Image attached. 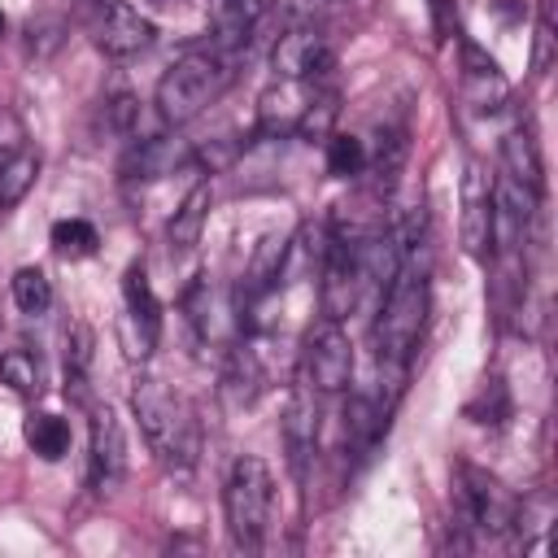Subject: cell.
<instances>
[{
  "label": "cell",
  "instance_id": "6",
  "mask_svg": "<svg viewBox=\"0 0 558 558\" xmlns=\"http://www.w3.org/2000/svg\"><path fill=\"white\" fill-rule=\"evenodd\" d=\"M301 379L314 392H344L353 384V340L340 318H318L301 344Z\"/></svg>",
  "mask_w": 558,
  "mask_h": 558
},
{
  "label": "cell",
  "instance_id": "19",
  "mask_svg": "<svg viewBox=\"0 0 558 558\" xmlns=\"http://www.w3.org/2000/svg\"><path fill=\"white\" fill-rule=\"evenodd\" d=\"M92 327L87 323H70L65 331V397L87 405V375H92Z\"/></svg>",
  "mask_w": 558,
  "mask_h": 558
},
{
  "label": "cell",
  "instance_id": "24",
  "mask_svg": "<svg viewBox=\"0 0 558 558\" xmlns=\"http://www.w3.org/2000/svg\"><path fill=\"white\" fill-rule=\"evenodd\" d=\"M9 292H13V305L22 310V314H48V305H52V279L39 270V266H22V270H13V279H9Z\"/></svg>",
  "mask_w": 558,
  "mask_h": 558
},
{
  "label": "cell",
  "instance_id": "3",
  "mask_svg": "<svg viewBox=\"0 0 558 558\" xmlns=\"http://www.w3.org/2000/svg\"><path fill=\"white\" fill-rule=\"evenodd\" d=\"M227 83H231V57H222L214 44L209 48H187L157 78V113L166 122L183 126L196 113H205L222 96Z\"/></svg>",
  "mask_w": 558,
  "mask_h": 558
},
{
  "label": "cell",
  "instance_id": "11",
  "mask_svg": "<svg viewBox=\"0 0 558 558\" xmlns=\"http://www.w3.org/2000/svg\"><path fill=\"white\" fill-rule=\"evenodd\" d=\"M318 83H296V78H279L257 96V135L266 140H288L296 135L310 100H314Z\"/></svg>",
  "mask_w": 558,
  "mask_h": 558
},
{
  "label": "cell",
  "instance_id": "14",
  "mask_svg": "<svg viewBox=\"0 0 558 558\" xmlns=\"http://www.w3.org/2000/svg\"><path fill=\"white\" fill-rule=\"evenodd\" d=\"M92 39H96V48H100L105 57L126 61V57H135V52H144V48L153 44V22H148L140 9L113 0V4H105V13H100V22H96Z\"/></svg>",
  "mask_w": 558,
  "mask_h": 558
},
{
  "label": "cell",
  "instance_id": "5",
  "mask_svg": "<svg viewBox=\"0 0 558 558\" xmlns=\"http://www.w3.org/2000/svg\"><path fill=\"white\" fill-rule=\"evenodd\" d=\"M458 523L484 536H501L519 523V501L497 475L480 466H458Z\"/></svg>",
  "mask_w": 558,
  "mask_h": 558
},
{
  "label": "cell",
  "instance_id": "4",
  "mask_svg": "<svg viewBox=\"0 0 558 558\" xmlns=\"http://www.w3.org/2000/svg\"><path fill=\"white\" fill-rule=\"evenodd\" d=\"M270 501H275L270 466L253 453H240L222 484V514H227V532H231L235 549L262 545L266 523H270Z\"/></svg>",
  "mask_w": 558,
  "mask_h": 558
},
{
  "label": "cell",
  "instance_id": "18",
  "mask_svg": "<svg viewBox=\"0 0 558 558\" xmlns=\"http://www.w3.org/2000/svg\"><path fill=\"white\" fill-rule=\"evenodd\" d=\"M209 205H214V187H209V179L192 183L187 196L179 201V209H174L170 222H166V240H170L174 253H187V248L201 244V231H205V222H209Z\"/></svg>",
  "mask_w": 558,
  "mask_h": 558
},
{
  "label": "cell",
  "instance_id": "1",
  "mask_svg": "<svg viewBox=\"0 0 558 558\" xmlns=\"http://www.w3.org/2000/svg\"><path fill=\"white\" fill-rule=\"evenodd\" d=\"M423 323H427V266H418V257L410 248L401 257V266L392 270V279L384 283V301H379V314H375V327H371L375 362H379V375H384L392 401H397L405 366L418 349Z\"/></svg>",
  "mask_w": 558,
  "mask_h": 558
},
{
  "label": "cell",
  "instance_id": "13",
  "mask_svg": "<svg viewBox=\"0 0 558 558\" xmlns=\"http://www.w3.org/2000/svg\"><path fill=\"white\" fill-rule=\"evenodd\" d=\"M458 235H462V248L471 257H488V240H493V179L466 161V174H462V222H458Z\"/></svg>",
  "mask_w": 558,
  "mask_h": 558
},
{
  "label": "cell",
  "instance_id": "30",
  "mask_svg": "<svg viewBox=\"0 0 558 558\" xmlns=\"http://www.w3.org/2000/svg\"><path fill=\"white\" fill-rule=\"evenodd\" d=\"M549 57H554V22H549V17H541V22H536V48H532V70H536V74H545V70H549Z\"/></svg>",
  "mask_w": 558,
  "mask_h": 558
},
{
  "label": "cell",
  "instance_id": "25",
  "mask_svg": "<svg viewBox=\"0 0 558 558\" xmlns=\"http://www.w3.org/2000/svg\"><path fill=\"white\" fill-rule=\"evenodd\" d=\"M366 161H371L366 140H357V135H327V170H331L336 179H357V174H366Z\"/></svg>",
  "mask_w": 558,
  "mask_h": 558
},
{
  "label": "cell",
  "instance_id": "20",
  "mask_svg": "<svg viewBox=\"0 0 558 558\" xmlns=\"http://www.w3.org/2000/svg\"><path fill=\"white\" fill-rule=\"evenodd\" d=\"M22 440L44 458V462H57L70 453V423L52 410H31L26 423H22Z\"/></svg>",
  "mask_w": 558,
  "mask_h": 558
},
{
  "label": "cell",
  "instance_id": "16",
  "mask_svg": "<svg viewBox=\"0 0 558 558\" xmlns=\"http://www.w3.org/2000/svg\"><path fill=\"white\" fill-rule=\"evenodd\" d=\"M388 414H392L388 401H375V397H366V392H353V397L344 401V449H349L353 458H371L375 445H379L384 432H388Z\"/></svg>",
  "mask_w": 558,
  "mask_h": 558
},
{
  "label": "cell",
  "instance_id": "27",
  "mask_svg": "<svg viewBox=\"0 0 558 558\" xmlns=\"http://www.w3.org/2000/svg\"><path fill=\"white\" fill-rule=\"evenodd\" d=\"M65 35H70V26H65V17H57V13H35V17L26 22V48H31L35 57H52V52L65 44Z\"/></svg>",
  "mask_w": 558,
  "mask_h": 558
},
{
  "label": "cell",
  "instance_id": "17",
  "mask_svg": "<svg viewBox=\"0 0 558 558\" xmlns=\"http://www.w3.org/2000/svg\"><path fill=\"white\" fill-rule=\"evenodd\" d=\"M501 161H506V174L514 183H523L527 192H545V161H541V144L532 135L527 122H514L506 135H501Z\"/></svg>",
  "mask_w": 558,
  "mask_h": 558
},
{
  "label": "cell",
  "instance_id": "33",
  "mask_svg": "<svg viewBox=\"0 0 558 558\" xmlns=\"http://www.w3.org/2000/svg\"><path fill=\"white\" fill-rule=\"evenodd\" d=\"M100 4H113V0H100Z\"/></svg>",
  "mask_w": 558,
  "mask_h": 558
},
{
  "label": "cell",
  "instance_id": "31",
  "mask_svg": "<svg viewBox=\"0 0 558 558\" xmlns=\"http://www.w3.org/2000/svg\"><path fill=\"white\" fill-rule=\"evenodd\" d=\"M427 9H432V31H436V39H440V44H445L449 35H458L453 0H427Z\"/></svg>",
  "mask_w": 558,
  "mask_h": 558
},
{
  "label": "cell",
  "instance_id": "8",
  "mask_svg": "<svg viewBox=\"0 0 558 558\" xmlns=\"http://www.w3.org/2000/svg\"><path fill=\"white\" fill-rule=\"evenodd\" d=\"M122 344L131 357H148L157 349V336H161V305L153 296V283H148V270L144 262H131L122 270Z\"/></svg>",
  "mask_w": 558,
  "mask_h": 558
},
{
  "label": "cell",
  "instance_id": "7",
  "mask_svg": "<svg viewBox=\"0 0 558 558\" xmlns=\"http://www.w3.org/2000/svg\"><path fill=\"white\" fill-rule=\"evenodd\" d=\"M270 65L279 78L327 83V74L336 70V48L318 26H288L270 48Z\"/></svg>",
  "mask_w": 558,
  "mask_h": 558
},
{
  "label": "cell",
  "instance_id": "10",
  "mask_svg": "<svg viewBox=\"0 0 558 558\" xmlns=\"http://www.w3.org/2000/svg\"><path fill=\"white\" fill-rule=\"evenodd\" d=\"M458 83H462V100L475 113H497L510 100V83H506L501 65L471 39L458 44Z\"/></svg>",
  "mask_w": 558,
  "mask_h": 558
},
{
  "label": "cell",
  "instance_id": "15",
  "mask_svg": "<svg viewBox=\"0 0 558 558\" xmlns=\"http://www.w3.org/2000/svg\"><path fill=\"white\" fill-rule=\"evenodd\" d=\"M187 166H196V161H192V144L183 135H148L126 148L122 179H166Z\"/></svg>",
  "mask_w": 558,
  "mask_h": 558
},
{
  "label": "cell",
  "instance_id": "12",
  "mask_svg": "<svg viewBox=\"0 0 558 558\" xmlns=\"http://www.w3.org/2000/svg\"><path fill=\"white\" fill-rule=\"evenodd\" d=\"M318 392L301 379L292 392H288V405H283V418H279V432H283V445H288V462L296 475H305V462L314 458L318 449Z\"/></svg>",
  "mask_w": 558,
  "mask_h": 558
},
{
  "label": "cell",
  "instance_id": "9",
  "mask_svg": "<svg viewBox=\"0 0 558 558\" xmlns=\"http://www.w3.org/2000/svg\"><path fill=\"white\" fill-rule=\"evenodd\" d=\"M87 475L96 493H113L126 475V432L109 401L92 405V445H87Z\"/></svg>",
  "mask_w": 558,
  "mask_h": 558
},
{
  "label": "cell",
  "instance_id": "22",
  "mask_svg": "<svg viewBox=\"0 0 558 558\" xmlns=\"http://www.w3.org/2000/svg\"><path fill=\"white\" fill-rule=\"evenodd\" d=\"M39 179V153L35 148H22L13 153L9 161H0V214L13 209Z\"/></svg>",
  "mask_w": 558,
  "mask_h": 558
},
{
  "label": "cell",
  "instance_id": "28",
  "mask_svg": "<svg viewBox=\"0 0 558 558\" xmlns=\"http://www.w3.org/2000/svg\"><path fill=\"white\" fill-rule=\"evenodd\" d=\"M135 122H140V100H135L131 92H113V96L105 100V126L118 131V135H131Z\"/></svg>",
  "mask_w": 558,
  "mask_h": 558
},
{
  "label": "cell",
  "instance_id": "21",
  "mask_svg": "<svg viewBox=\"0 0 558 558\" xmlns=\"http://www.w3.org/2000/svg\"><path fill=\"white\" fill-rule=\"evenodd\" d=\"M0 384L13 388L17 397H39L44 392V366L31 349L13 344V349H0Z\"/></svg>",
  "mask_w": 558,
  "mask_h": 558
},
{
  "label": "cell",
  "instance_id": "26",
  "mask_svg": "<svg viewBox=\"0 0 558 558\" xmlns=\"http://www.w3.org/2000/svg\"><path fill=\"white\" fill-rule=\"evenodd\" d=\"M466 418L471 423H484V427H497V423L510 418V392H506V384L497 375H488L480 384V392L466 401Z\"/></svg>",
  "mask_w": 558,
  "mask_h": 558
},
{
  "label": "cell",
  "instance_id": "23",
  "mask_svg": "<svg viewBox=\"0 0 558 558\" xmlns=\"http://www.w3.org/2000/svg\"><path fill=\"white\" fill-rule=\"evenodd\" d=\"M52 248L65 262H83V257H92L100 248V235H96V227L87 218H57L52 222Z\"/></svg>",
  "mask_w": 558,
  "mask_h": 558
},
{
  "label": "cell",
  "instance_id": "32",
  "mask_svg": "<svg viewBox=\"0 0 558 558\" xmlns=\"http://www.w3.org/2000/svg\"><path fill=\"white\" fill-rule=\"evenodd\" d=\"M0 35H4V13H0Z\"/></svg>",
  "mask_w": 558,
  "mask_h": 558
},
{
  "label": "cell",
  "instance_id": "2",
  "mask_svg": "<svg viewBox=\"0 0 558 558\" xmlns=\"http://www.w3.org/2000/svg\"><path fill=\"white\" fill-rule=\"evenodd\" d=\"M140 432L148 440V449L157 453L161 466L170 471H192L201 458V418L192 410V401L174 388H166L161 379H140L131 392Z\"/></svg>",
  "mask_w": 558,
  "mask_h": 558
},
{
  "label": "cell",
  "instance_id": "29",
  "mask_svg": "<svg viewBox=\"0 0 558 558\" xmlns=\"http://www.w3.org/2000/svg\"><path fill=\"white\" fill-rule=\"evenodd\" d=\"M22 148H31V144H26V126H22V118H17L9 105H0V161H9V157L22 153Z\"/></svg>",
  "mask_w": 558,
  "mask_h": 558
}]
</instances>
